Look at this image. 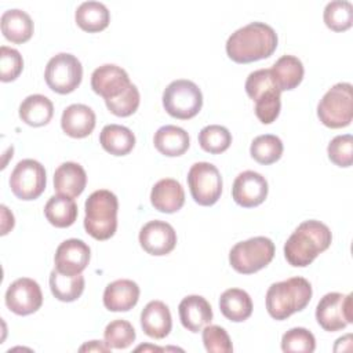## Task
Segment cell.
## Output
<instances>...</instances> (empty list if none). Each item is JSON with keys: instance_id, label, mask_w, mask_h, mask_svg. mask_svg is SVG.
<instances>
[{"instance_id": "e0dca14e", "label": "cell", "mask_w": 353, "mask_h": 353, "mask_svg": "<svg viewBox=\"0 0 353 353\" xmlns=\"http://www.w3.org/2000/svg\"><path fill=\"white\" fill-rule=\"evenodd\" d=\"M178 313L182 325L190 332L203 331L212 320L211 305L201 295L185 296L178 306Z\"/></svg>"}, {"instance_id": "6da1fadb", "label": "cell", "mask_w": 353, "mask_h": 353, "mask_svg": "<svg viewBox=\"0 0 353 353\" xmlns=\"http://www.w3.org/2000/svg\"><path fill=\"white\" fill-rule=\"evenodd\" d=\"M277 48V34L265 22H251L234 33L226 41L228 57L237 63H250L269 58Z\"/></svg>"}, {"instance_id": "d6a6232c", "label": "cell", "mask_w": 353, "mask_h": 353, "mask_svg": "<svg viewBox=\"0 0 353 353\" xmlns=\"http://www.w3.org/2000/svg\"><path fill=\"white\" fill-rule=\"evenodd\" d=\"M324 23L334 32H345L353 23V6L346 0L330 1L323 12Z\"/></svg>"}, {"instance_id": "9c48e42d", "label": "cell", "mask_w": 353, "mask_h": 353, "mask_svg": "<svg viewBox=\"0 0 353 353\" xmlns=\"http://www.w3.org/2000/svg\"><path fill=\"white\" fill-rule=\"evenodd\" d=\"M188 185L193 200L204 207L214 205L222 193L219 170L207 161L194 163L188 172Z\"/></svg>"}, {"instance_id": "4dcf8cb0", "label": "cell", "mask_w": 353, "mask_h": 353, "mask_svg": "<svg viewBox=\"0 0 353 353\" xmlns=\"http://www.w3.org/2000/svg\"><path fill=\"white\" fill-rule=\"evenodd\" d=\"M84 277L80 274H63L54 269L50 273V288L52 295L62 302H73L84 291Z\"/></svg>"}, {"instance_id": "52a82bcc", "label": "cell", "mask_w": 353, "mask_h": 353, "mask_svg": "<svg viewBox=\"0 0 353 353\" xmlns=\"http://www.w3.org/2000/svg\"><path fill=\"white\" fill-rule=\"evenodd\" d=\"M163 106L170 116L189 120L201 110L203 94L199 85L190 80H174L163 92Z\"/></svg>"}, {"instance_id": "60d3db41", "label": "cell", "mask_w": 353, "mask_h": 353, "mask_svg": "<svg viewBox=\"0 0 353 353\" xmlns=\"http://www.w3.org/2000/svg\"><path fill=\"white\" fill-rule=\"evenodd\" d=\"M203 343L205 350L211 353L233 352V345L226 330L219 325H205L203 328Z\"/></svg>"}, {"instance_id": "ab89813d", "label": "cell", "mask_w": 353, "mask_h": 353, "mask_svg": "<svg viewBox=\"0 0 353 353\" xmlns=\"http://www.w3.org/2000/svg\"><path fill=\"white\" fill-rule=\"evenodd\" d=\"M23 69V59L18 50L1 46L0 47V80L4 83L15 80Z\"/></svg>"}, {"instance_id": "4fadbf2b", "label": "cell", "mask_w": 353, "mask_h": 353, "mask_svg": "<svg viewBox=\"0 0 353 353\" xmlns=\"http://www.w3.org/2000/svg\"><path fill=\"white\" fill-rule=\"evenodd\" d=\"M268 181L259 172L247 170L240 172L232 186L233 200L244 207L252 208L265 201L268 197Z\"/></svg>"}, {"instance_id": "8fae6325", "label": "cell", "mask_w": 353, "mask_h": 353, "mask_svg": "<svg viewBox=\"0 0 353 353\" xmlns=\"http://www.w3.org/2000/svg\"><path fill=\"white\" fill-rule=\"evenodd\" d=\"M316 320L324 331L343 330L353 321L352 294L328 292L317 303Z\"/></svg>"}, {"instance_id": "83f0119b", "label": "cell", "mask_w": 353, "mask_h": 353, "mask_svg": "<svg viewBox=\"0 0 353 353\" xmlns=\"http://www.w3.org/2000/svg\"><path fill=\"white\" fill-rule=\"evenodd\" d=\"M99 143L113 156H125L135 146V135L124 125L108 124L99 134Z\"/></svg>"}, {"instance_id": "f546056e", "label": "cell", "mask_w": 353, "mask_h": 353, "mask_svg": "<svg viewBox=\"0 0 353 353\" xmlns=\"http://www.w3.org/2000/svg\"><path fill=\"white\" fill-rule=\"evenodd\" d=\"M44 215L52 226L69 228L77 218V204L72 197L57 194L46 203Z\"/></svg>"}, {"instance_id": "e575fe53", "label": "cell", "mask_w": 353, "mask_h": 353, "mask_svg": "<svg viewBox=\"0 0 353 353\" xmlns=\"http://www.w3.org/2000/svg\"><path fill=\"white\" fill-rule=\"evenodd\" d=\"M135 336L137 334L131 323L123 319L110 321L103 331L105 343L110 349H125L135 341Z\"/></svg>"}, {"instance_id": "30bf717a", "label": "cell", "mask_w": 353, "mask_h": 353, "mask_svg": "<svg viewBox=\"0 0 353 353\" xmlns=\"http://www.w3.org/2000/svg\"><path fill=\"white\" fill-rule=\"evenodd\" d=\"M46 183L44 165L33 159L21 160L10 176L11 192L15 197L25 201L37 199L44 192Z\"/></svg>"}, {"instance_id": "b9f144b4", "label": "cell", "mask_w": 353, "mask_h": 353, "mask_svg": "<svg viewBox=\"0 0 353 353\" xmlns=\"http://www.w3.org/2000/svg\"><path fill=\"white\" fill-rule=\"evenodd\" d=\"M272 88L277 87L270 77L269 69H258L255 72H251L245 80V92L252 101H255L259 95Z\"/></svg>"}, {"instance_id": "ac0fdd59", "label": "cell", "mask_w": 353, "mask_h": 353, "mask_svg": "<svg viewBox=\"0 0 353 353\" xmlns=\"http://www.w3.org/2000/svg\"><path fill=\"white\" fill-rule=\"evenodd\" d=\"M139 287L128 279L114 280L103 291V305L110 312H128L139 299Z\"/></svg>"}, {"instance_id": "7c38bea8", "label": "cell", "mask_w": 353, "mask_h": 353, "mask_svg": "<svg viewBox=\"0 0 353 353\" xmlns=\"http://www.w3.org/2000/svg\"><path fill=\"white\" fill-rule=\"evenodd\" d=\"M6 305L18 316H28L37 312L43 305L40 285L29 277L17 279L6 291Z\"/></svg>"}, {"instance_id": "1f68e13d", "label": "cell", "mask_w": 353, "mask_h": 353, "mask_svg": "<svg viewBox=\"0 0 353 353\" xmlns=\"http://www.w3.org/2000/svg\"><path fill=\"white\" fill-rule=\"evenodd\" d=\"M283 150H284V146L281 139L273 134L258 135L256 138H254L250 146L251 157L256 163L263 165L276 163L281 157Z\"/></svg>"}, {"instance_id": "44dd1931", "label": "cell", "mask_w": 353, "mask_h": 353, "mask_svg": "<svg viewBox=\"0 0 353 353\" xmlns=\"http://www.w3.org/2000/svg\"><path fill=\"white\" fill-rule=\"evenodd\" d=\"M141 327L150 338H165L172 328V319L168 306L161 301H150L141 313Z\"/></svg>"}, {"instance_id": "f1b7e54d", "label": "cell", "mask_w": 353, "mask_h": 353, "mask_svg": "<svg viewBox=\"0 0 353 353\" xmlns=\"http://www.w3.org/2000/svg\"><path fill=\"white\" fill-rule=\"evenodd\" d=\"M76 23L88 33H97L108 28L110 22V12L105 4L99 1H84L74 12Z\"/></svg>"}, {"instance_id": "484cf974", "label": "cell", "mask_w": 353, "mask_h": 353, "mask_svg": "<svg viewBox=\"0 0 353 353\" xmlns=\"http://www.w3.org/2000/svg\"><path fill=\"white\" fill-rule=\"evenodd\" d=\"M54 116L52 102L41 94L26 97L19 105V117L30 127H41L51 121Z\"/></svg>"}, {"instance_id": "7a4b0ae2", "label": "cell", "mask_w": 353, "mask_h": 353, "mask_svg": "<svg viewBox=\"0 0 353 353\" xmlns=\"http://www.w3.org/2000/svg\"><path fill=\"white\" fill-rule=\"evenodd\" d=\"M332 241L330 228L316 219L302 222L287 239L284 256L291 266L305 268L310 265L319 254L324 252Z\"/></svg>"}, {"instance_id": "d4e9b609", "label": "cell", "mask_w": 353, "mask_h": 353, "mask_svg": "<svg viewBox=\"0 0 353 353\" xmlns=\"http://www.w3.org/2000/svg\"><path fill=\"white\" fill-rule=\"evenodd\" d=\"M154 148L164 156L176 157L182 156L190 145L189 134L178 125H163L160 127L153 138Z\"/></svg>"}, {"instance_id": "4316f807", "label": "cell", "mask_w": 353, "mask_h": 353, "mask_svg": "<svg viewBox=\"0 0 353 353\" xmlns=\"http://www.w3.org/2000/svg\"><path fill=\"white\" fill-rule=\"evenodd\" d=\"M219 309L228 320L241 323L252 314V301L244 290L229 288L219 298Z\"/></svg>"}, {"instance_id": "d590c367", "label": "cell", "mask_w": 353, "mask_h": 353, "mask_svg": "<svg viewBox=\"0 0 353 353\" xmlns=\"http://www.w3.org/2000/svg\"><path fill=\"white\" fill-rule=\"evenodd\" d=\"M281 349L285 353H312L316 349L314 335L303 327L291 328L281 338Z\"/></svg>"}, {"instance_id": "9a60e30c", "label": "cell", "mask_w": 353, "mask_h": 353, "mask_svg": "<svg viewBox=\"0 0 353 353\" xmlns=\"http://www.w3.org/2000/svg\"><path fill=\"white\" fill-rule=\"evenodd\" d=\"M131 84L127 72L113 63L102 65L91 74V88L105 101L120 97Z\"/></svg>"}, {"instance_id": "ee69618b", "label": "cell", "mask_w": 353, "mask_h": 353, "mask_svg": "<svg viewBox=\"0 0 353 353\" xmlns=\"http://www.w3.org/2000/svg\"><path fill=\"white\" fill-rule=\"evenodd\" d=\"M80 352H109L110 347L101 341H90L88 343L83 345L80 349Z\"/></svg>"}, {"instance_id": "74e56055", "label": "cell", "mask_w": 353, "mask_h": 353, "mask_svg": "<svg viewBox=\"0 0 353 353\" xmlns=\"http://www.w3.org/2000/svg\"><path fill=\"white\" fill-rule=\"evenodd\" d=\"M328 159L338 167H350L353 163V137L350 134L336 135L327 148Z\"/></svg>"}, {"instance_id": "8d00e7d4", "label": "cell", "mask_w": 353, "mask_h": 353, "mask_svg": "<svg viewBox=\"0 0 353 353\" xmlns=\"http://www.w3.org/2000/svg\"><path fill=\"white\" fill-rule=\"evenodd\" d=\"M280 94L277 88H272L255 99V114L261 123L270 124L279 117L281 109Z\"/></svg>"}, {"instance_id": "7bdbcfd3", "label": "cell", "mask_w": 353, "mask_h": 353, "mask_svg": "<svg viewBox=\"0 0 353 353\" xmlns=\"http://www.w3.org/2000/svg\"><path fill=\"white\" fill-rule=\"evenodd\" d=\"M1 234H7L8 230H11L14 228V215L12 212L8 211V208L6 205H1Z\"/></svg>"}, {"instance_id": "ba28073f", "label": "cell", "mask_w": 353, "mask_h": 353, "mask_svg": "<svg viewBox=\"0 0 353 353\" xmlns=\"http://www.w3.org/2000/svg\"><path fill=\"white\" fill-rule=\"evenodd\" d=\"M44 79L54 92L69 94L80 85L83 66L74 55L59 52L48 61L44 70Z\"/></svg>"}, {"instance_id": "836d02e7", "label": "cell", "mask_w": 353, "mask_h": 353, "mask_svg": "<svg viewBox=\"0 0 353 353\" xmlns=\"http://www.w3.org/2000/svg\"><path fill=\"white\" fill-rule=\"evenodd\" d=\"M199 143L203 150L211 154H219L229 149L232 143V134L223 125L211 124L201 128L199 132Z\"/></svg>"}, {"instance_id": "277c9868", "label": "cell", "mask_w": 353, "mask_h": 353, "mask_svg": "<svg viewBox=\"0 0 353 353\" xmlns=\"http://www.w3.org/2000/svg\"><path fill=\"white\" fill-rule=\"evenodd\" d=\"M84 229L95 240L110 239L117 229L119 200L108 189L92 192L85 200Z\"/></svg>"}, {"instance_id": "3957f363", "label": "cell", "mask_w": 353, "mask_h": 353, "mask_svg": "<svg viewBox=\"0 0 353 353\" xmlns=\"http://www.w3.org/2000/svg\"><path fill=\"white\" fill-rule=\"evenodd\" d=\"M312 285L303 277H291L273 283L266 292V309L274 320H285L303 310L312 299Z\"/></svg>"}, {"instance_id": "8992f818", "label": "cell", "mask_w": 353, "mask_h": 353, "mask_svg": "<svg viewBox=\"0 0 353 353\" xmlns=\"http://www.w3.org/2000/svg\"><path fill=\"white\" fill-rule=\"evenodd\" d=\"M320 121L330 128L347 127L353 119V92L350 83H336L317 105Z\"/></svg>"}, {"instance_id": "d6986e66", "label": "cell", "mask_w": 353, "mask_h": 353, "mask_svg": "<svg viewBox=\"0 0 353 353\" xmlns=\"http://www.w3.org/2000/svg\"><path fill=\"white\" fill-rule=\"evenodd\" d=\"M152 205L164 214H174L185 204V192L182 185L172 178H164L154 183L150 192Z\"/></svg>"}, {"instance_id": "7402d4cb", "label": "cell", "mask_w": 353, "mask_h": 353, "mask_svg": "<svg viewBox=\"0 0 353 353\" xmlns=\"http://www.w3.org/2000/svg\"><path fill=\"white\" fill-rule=\"evenodd\" d=\"M87 185V174L84 168L73 161L62 163L54 172V189L58 194L77 197Z\"/></svg>"}, {"instance_id": "ffe728a7", "label": "cell", "mask_w": 353, "mask_h": 353, "mask_svg": "<svg viewBox=\"0 0 353 353\" xmlns=\"http://www.w3.org/2000/svg\"><path fill=\"white\" fill-rule=\"evenodd\" d=\"M95 121V113L90 106L73 103L62 112L61 127L72 138H85L94 131Z\"/></svg>"}, {"instance_id": "5b68a950", "label": "cell", "mask_w": 353, "mask_h": 353, "mask_svg": "<svg viewBox=\"0 0 353 353\" xmlns=\"http://www.w3.org/2000/svg\"><path fill=\"white\" fill-rule=\"evenodd\" d=\"M273 256V241L265 236H256L236 243L229 252V263L237 273L251 274L268 266Z\"/></svg>"}, {"instance_id": "5bb4252c", "label": "cell", "mask_w": 353, "mask_h": 353, "mask_svg": "<svg viewBox=\"0 0 353 353\" xmlns=\"http://www.w3.org/2000/svg\"><path fill=\"white\" fill-rule=\"evenodd\" d=\"M139 244L150 255H167L176 245V232L164 221H149L139 232Z\"/></svg>"}, {"instance_id": "603a6c76", "label": "cell", "mask_w": 353, "mask_h": 353, "mask_svg": "<svg viewBox=\"0 0 353 353\" xmlns=\"http://www.w3.org/2000/svg\"><path fill=\"white\" fill-rule=\"evenodd\" d=\"M269 72L274 85L280 92L296 88L301 84L305 73L301 59L294 55L280 57L269 69Z\"/></svg>"}, {"instance_id": "cb8c5ba5", "label": "cell", "mask_w": 353, "mask_h": 353, "mask_svg": "<svg viewBox=\"0 0 353 353\" xmlns=\"http://www.w3.org/2000/svg\"><path fill=\"white\" fill-rule=\"evenodd\" d=\"M0 25L4 37L15 44L26 43L32 37L34 29L30 15L18 8L4 11Z\"/></svg>"}, {"instance_id": "2e32d148", "label": "cell", "mask_w": 353, "mask_h": 353, "mask_svg": "<svg viewBox=\"0 0 353 353\" xmlns=\"http://www.w3.org/2000/svg\"><path fill=\"white\" fill-rule=\"evenodd\" d=\"M91 250L80 239H68L62 241L54 256L55 269L63 274H80L88 265Z\"/></svg>"}, {"instance_id": "f35d334b", "label": "cell", "mask_w": 353, "mask_h": 353, "mask_svg": "<svg viewBox=\"0 0 353 353\" xmlns=\"http://www.w3.org/2000/svg\"><path fill=\"white\" fill-rule=\"evenodd\" d=\"M139 101H141L139 91L137 85L131 84L120 97L105 101V103H106V108L110 110V113H113L114 116L127 117L137 112L139 106Z\"/></svg>"}]
</instances>
